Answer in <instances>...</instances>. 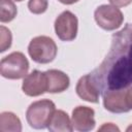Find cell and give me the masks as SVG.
Returning <instances> with one entry per match:
<instances>
[{
    "label": "cell",
    "instance_id": "5bb4252c",
    "mask_svg": "<svg viewBox=\"0 0 132 132\" xmlns=\"http://www.w3.org/2000/svg\"><path fill=\"white\" fill-rule=\"evenodd\" d=\"M18 13L13 0H0V21L2 23L11 22Z\"/></svg>",
    "mask_w": 132,
    "mask_h": 132
},
{
    "label": "cell",
    "instance_id": "3957f363",
    "mask_svg": "<svg viewBox=\"0 0 132 132\" xmlns=\"http://www.w3.org/2000/svg\"><path fill=\"white\" fill-rule=\"evenodd\" d=\"M57 44L48 36H36L34 37L29 45L28 53L31 59L39 64H47L52 62L57 56Z\"/></svg>",
    "mask_w": 132,
    "mask_h": 132
},
{
    "label": "cell",
    "instance_id": "277c9868",
    "mask_svg": "<svg viewBox=\"0 0 132 132\" xmlns=\"http://www.w3.org/2000/svg\"><path fill=\"white\" fill-rule=\"evenodd\" d=\"M29 62L21 52H13L0 62V73L8 79H20L28 74Z\"/></svg>",
    "mask_w": 132,
    "mask_h": 132
},
{
    "label": "cell",
    "instance_id": "ac0fdd59",
    "mask_svg": "<svg viewBox=\"0 0 132 132\" xmlns=\"http://www.w3.org/2000/svg\"><path fill=\"white\" fill-rule=\"evenodd\" d=\"M99 131H120V129L112 123H105L102 127L99 128Z\"/></svg>",
    "mask_w": 132,
    "mask_h": 132
},
{
    "label": "cell",
    "instance_id": "8fae6325",
    "mask_svg": "<svg viewBox=\"0 0 132 132\" xmlns=\"http://www.w3.org/2000/svg\"><path fill=\"white\" fill-rule=\"evenodd\" d=\"M48 93H62L69 88L70 79L66 73L61 70L51 69L45 71Z\"/></svg>",
    "mask_w": 132,
    "mask_h": 132
},
{
    "label": "cell",
    "instance_id": "30bf717a",
    "mask_svg": "<svg viewBox=\"0 0 132 132\" xmlns=\"http://www.w3.org/2000/svg\"><path fill=\"white\" fill-rule=\"evenodd\" d=\"M75 91L78 97L85 101L91 103H97L99 101L100 91L92 79L91 74H86L78 79Z\"/></svg>",
    "mask_w": 132,
    "mask_h": 132
},
{
    "label": "cell",
    "instance_id": "4fadbf2b",
    "mask_svg": "<svg viewBox=\"0 0 132 132\" xmlns=\"http://www.w3.org/2000/svg\"><path fill=\"white\" fill-rule=\"evenodd\" d=\"M22 130L20 119L10 111H4L0 114V131L1 132H19Z\"/></svg>",
    "mask_w": 132,
    "mask_h": 132
},
{
    "label": "cell",
    "instance_id": "9c48e42d",
    "mask_svg": "<svg viewBox=\"0 0 132 132\" xmlns=\"http://www.w3.org/2000/svg\"><path fill=\"white\" fill-rule=\"evenodd\" d=\"M103 95L104 108L113 113H123L130 111L126 100V89L117 91H107Z\"/></svg>",
    "mask_w": 132,
    "mask_h": 132
},
{
    "label": "cell",
    "instance_id": "7c38bea8",
    "mask_svg": "<svg viewBox=\"0 0 132 132\" xmlns=\"http://www.w3.org/2000/svg\"><path fill=\"white\" fill-rule=\"evenodd\" d=\"M47 129L52 132H71L73 126L68 114L63 110H55Z\"/></svg>",
    "mask_w": 132,
    "mask_h": 132
},
{
    "label": "cell",
    "instance_id": "5b68a950",
    "mask_svg": "<svg viewBox=\"0 0 132 132\" xmlns=\"http://www.w3.org/2000/svg\"><path fill=\"white\" fill-rule=\"evenodd\" d=\"M97 25L106 31H112L121 27L124 21L122 11L113 5H100L94 12Z\"/></svg>",
    "mask_w": 132,
    "mask_h": 132
},
{
    "label": "cell",
    "instance_id": "ffe728a7",
    "mask_svg": "<svg viewBox=\"0 0 132 132\" xmlns=\"http://www.w3.org/2000/svg\"><path fill=\"white\" fill-rule=\"evenodd\" d=\"M59 2L63 3V4H66V5H70V4H73V3H76L78 0H58Z\"/></svg>",
    "mask_w": 132,
    "mask_h": 132
},
{
    "label": "cell",
    "instance_id": "9a60e30c",
    "mask_svg": "<svg viewBox=\"0 0 132 132\" xmlns=\"http://www.w3.org/2000/svg\"><path fill=\"white\" fill-rule=\"evenodd\" d=\"M11 40H12V36L10 31L6 27L1 26L0 27V52L1 53L5 52L10 47Z\"/></svg>",
    "mask_w": 132,
    "mask_h": 132
},
{
    "label": "cell",
    "instance_id": "8992f818",
    "mask_svg": "<svg viewBox=\"0 0 132 132\" xmlns=\"http://www.w3.org/2000/svg\"><path fill=\"white\" fill-rule=\"evenodd\" d=\"M77 18L69 10L63 11L55 21V32L63 41L73 40L77 35Z\"/></svg>",
    "mask_w": 132,
    "mask_h": 132
},
{
    "label": "cell",
    "instance_id": "7a4b0ae2",
    "mask_svg": "<svg viewBox=\"0 0 132 132\" xmlns=\"http://www.w3.org/2000/svg\"><path fill=\"white\" fill-rule=\"evenodd\" d=\"M55 110V103L48 99L35 101L29 105L26 111L27 122L34 129L47 128Z\"/></svg>",
    "mask_w": 132,
    "mask_h": 132
},
{
    "label": "cell",
    "instance_id": "6da1fadb",
    "mask_svg": "<svg viewBox=\"0 0 132 132\" xmlns=\"http://www.w3.org/2000/svg\"><path fill=\"white\" fill-rule=\"evenodd\" d=\"M90 74L102 94L132 86V24L112 35L108 54Z\"/></svg>",
    "mask_w": 132,
    "mask_h": 132
},
{
    "label": "cell",
    "instance_id": "52a82bcc",
    "mask_svg": "<svg viewBox=\"0 0 132 132\" xmlns=\"http://www.w3.org/2000/svg\"><path fill=\"white\" fill-rule=\"evenodd\" d=\"M23 92L30 97H37L47 92V80L45 72L33 70L24 77L22 85Z\"/></svg>",
    "mask_w": 132,
    "mask_h": 132
},
{
    "label": "cell",
    "instance_id": "2e32d148",
    "mask_svg": "<svg viewBox=\"0 0 132 132\" xmlns=\"http://www.w3.org/2000/svg\"><path fill=\"white\" fill-rule=\"evenodd\" d=\"M47 0H29L28 2V8L34 14L43 13L47 9Z\"/></svg>",
    "mask_w": 132,
    "mask_h": 132
},
{
    "label": "cell",
    "instance_id": "d6986e66",
    "mask_svg": "<svg viewBox=\"0 0 132 132\" xmlns=\"http://www.w3.org/2000/svg\"><path fill=\"white\" fill-rule=\"evenodd\" d=\"M126 100H127V105L129 109H132V86L126 89Z\"/></svg>",
    "mask_w": 132,
    "mask_h": 132
},
{
    "label": "cell",
    "instance_id": "7402d4cb",
    "mask_svg": "<svg viewBox=\"0 0 132 132\" xmlns=\"http://www.w3.org/2000/svg\"><path fill=\"white\" fill-rule=\"evenodd\" d=\"M13 1H16V2H21V1H23V0H13Z\"/></svg>",
    "mask_w": 132,
    "mask_h": 132
},
{
    "label": "cell",
    "instance_id": "e0dca14e",
    "mask_svg": "<svg viewBox=\"0 0 132 132\" xmlns=\"http://www.w3.org/2000/svg\"><path fill=\"white\" fill-rule=\"evenodd\" d=\"M109 2L113 6H117V7H125V6H128L132 2V0H109Z\"/></svg>",
    "mask_w": 132,
    "mask_h": 132
},
{
    "label": "cell",
    "instance_id": "ba28073f",
    "mask_svg": "<svg viewBox=\"0 0 132 132\" xmlns=\"http://www.w3.org/2000/svg\"><path fill=\"white\" fill-rule=\"evenodd\" d=\"M95 111L88 106H77L72 110L71 123L74 130L80 132L91 131L95 127Z\"/></svg>",
    "mask_w": 132,
    "mask_h": 132
},
{
    "label": "cell",
    "instance_id": "44dd1931",
    "mask_svg": "<svg viewBox=\"0 0 132 132\" xmlns=\"http://www.w3.org/2000/svg\"><path fill=\"white\" fill-rule=\"evenodd\" d=\"M127 131H128V132H129V131H132V125H131V126H129V127L127 128Z\"/></svg>",
    "mask_w": 132,
    "mask_h": 132
}]
</instances>
